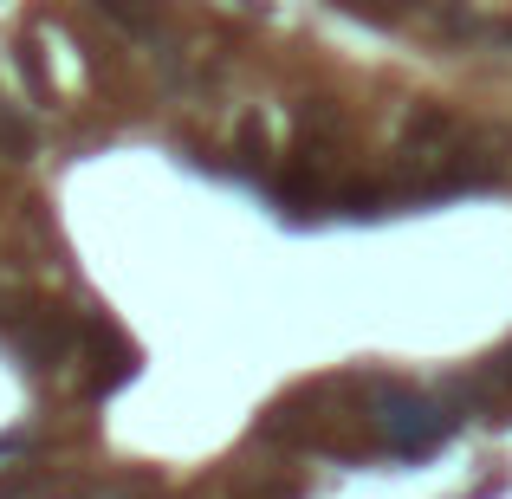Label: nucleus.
I'll list each match as a JSON object with an SVG mask.
<instances>
[{"label":"nucleus","instance_id":"nucleus-3","mask_svg":"<svg viewBox=\"0 0 512 499\" xmlns=\"http://www.w3.org/2000/svg\"><path fill=\"white\" fill-rule=\"evenodd\" d=\"M338 7L370 13V20H396V13H402V7H415V0H338Z\"/></svg>","mask_w":512,"mask_h":499},{"label":"nucleus","instance_id":"nucleus-2","mask_svg":"<svg viewBox=\"0 0 512 499\" xmlns=\"http://www.w3.org/2000/svg\"><path fill=\"white\" fill-rule=\"evenodd\" d=\"M98 13H111L124 33H150V26H156V7H150V0H98Z\"/></svg>","mask_w":512,"mask_h":499},{"label":"nucleus","instance_id":"nucleus-1","mask_svg":"<svg viewBox=\"0 0 512 499\" xmlns=\"http://www.w3.org/2000/svg\"><path fill=\"white\" fill-rule=\"evenodd\" d=\"M370 402H376V435H383L389 454H402V461H415V454H435L441 435H448V409H441L435 396H422V389L409 383H370Z\"/></svg>","mask_w":512,"mask_h":499}]
</instances>
